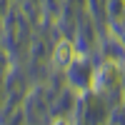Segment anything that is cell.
I'll list each match as a JSON object with an SVG mask.
<instances>
[{
	"label": "cell",
	"instance_id": "obj_1",
	"mask_svg": "<svg viewBox=\"0 0 125 125\" xmlns=\"http://www.w3.org/2000/svg\"><path fill=\"white\" fill-rule=\"evenodd\" d=\"M53 62H55L60 70H68L73 62H75V48H73V43H70V40H60V43L55 45Z\"/></svg>",
	"mask_w": 125,
	"mask_h": 125
}]
</instances>
